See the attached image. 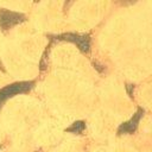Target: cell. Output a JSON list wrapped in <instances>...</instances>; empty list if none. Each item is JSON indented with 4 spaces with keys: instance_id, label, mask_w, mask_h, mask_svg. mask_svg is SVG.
<instances>
[{
    "instance_id": "obj_1",
    "label": "cell",
    "mask_w": 152,
    "mask_h": 152,
    "mask_svg": "<svg viewBox=\"0 0 152 152\" xmlns=\"http://www.w3.org/2000/svg\"><path fill=\"white\" fill-rule=\"evenodd\" d=\"M33 84H34V82H32V81H30V82L24 81V82H15V83H12V84H8V86L1 88L0 89V108L7 99H10L17 94H23V93L28 91L30 89L33 88Z\"/></svg>"
},
{
    "instance_id": "obj_2",
    "label": "cell",
    "mask_w": 152,
    "mask_h": 152,
    "mask_svg": "<svg viewBox=\"0 0 152 152\" xmlns=\"http://www.w3.org/2000/svg\"><path fill=\"white\" fill-rule=\"evenodd\" d=\"M24 15L21 13L12 12L8 10H1L0 11V27L2 30H8L17 24L21 23L24 20Z\"/></svg>"
},
{
    "instance_id": "obj_3",
    "label": "cell",
    "mask_w": 152,
    "mask_h": 152,
    "mask_svg": "<svg viewBox=\"0 0 152 152\" xmlns=\"http://www.w3.org/2000/svg\"><path fill=\"white\" fill-rule=\"evenodd\" d=\"M58 39H63V40H68V42H72L75 43L81 51L83 52H88L89 48H90V38L89 36L86 34H75V33H65L58 37Z\"/></svg>"
},
{
    "instance_id": "obj_4",
    "label": "cell",
    "mask_w": 152,
    "mask_h": 152,
    "mask_svg": "<svg viewBox=\"0 0 152 152\" xmlns=\"http://www.w3.org/2000/svg\"><path fill=\"white\" fill-rule=\"evenodd\" d=\"M142 114H144V109H141V108H139L138 109V112L127 121V122H125V124H122L120 127H119V129H118V132H119V134H124V133H133L135 129H137V127H138V124H139V120H140V118L142 116Z\"/></svg>"
},
{
    "instance_id": "obj_5",
    "label": "cell",
    "mask_w": 152,
    "mask_h": 152,
    "mask_svg": "<svg viewBox=\"0 0 152 152\" xmlns=\"http://www.w3.org/2000/svg\"><path fill=\"white\" fill-rule=\"evenodd\" d=\"M83 129H84V122L83 121H76L66 131L68 132H72V133H81Z\"/></svg>"
}]
</instances>
